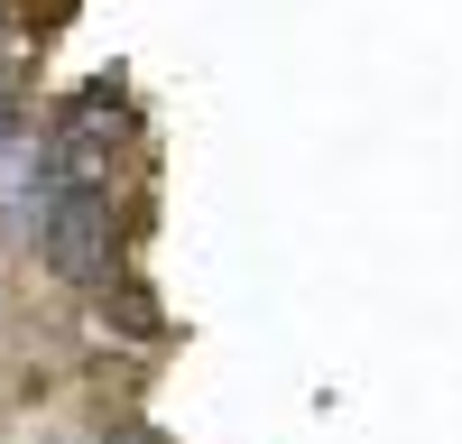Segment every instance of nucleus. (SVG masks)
<instances>
[{
	"label": "nucleus",
	"instance_id": "f257e3e1",
	"mask_svg": "<svg viewBox=\"0 0 462 444\" xmlns=\"http://www.w3.org/2000/svg\"><path fill=\"white\" fill-rule=\"evenodd\" d=\"M10 148H28V102H19V74L0 65V158Z\"/></svg>",
	"mask_w": 462,
	"mask_h": 444
}]
</instances>
